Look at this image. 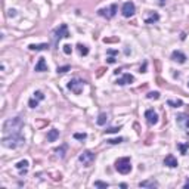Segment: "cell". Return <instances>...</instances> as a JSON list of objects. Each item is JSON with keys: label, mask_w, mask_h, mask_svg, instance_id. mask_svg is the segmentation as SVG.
Returning <instances> with one entry per match:
<instances>
[{"label": "cell", "mask_w": 189, "mask_h": 189, "mask_svg": "<svg viewBox=\"0 0 189 189\" xmlns=\"http://www.w3.org/2000/svg\"><path fill=\"white\" fill-rule=\"evenodd\" d=\"M24 127V121L21 117H14V118H8L3 123V133L8 135H21V130Z\"/></svg>", "instance_id": "cell-1"}, {"label": "cell", "mask_w": 189, "mask_h": 189, "mask_svg": "<svg viewBox=\"0 0 189 189\" xmlns=\"http://www.w3.org/2000/svg\"><path fill=\"white\" fill-rule=\"evenodd\" d=\"M25 142V139L22 135H5L3 139H2V143H3V146H6V148H18L19 145H22Z\"/></svg>", "instance_id": "cell-2"}, {"label": "cell", "mask_w": 189, "mask_h": 189, "mask_svg": "<svg viewBox=\"0 0 189 189\" xmlns=\"http://www.w3.org/2000/svg\"><path fill=\"white\" fill-rule=\"evenodd\" d=\"M115 169L121 174H127L132 172V160L129 157H123L115 161Z\"/></svg>", "instance_id": "cell-3"}, {"label": "cell", "mask_w": 189, "mask_h": 189, "mask_svg": "<svg viewBox=\"0 0 189 189\" xmlns=\"http://www.w3.org/2000/svg\"><path fill=\"white\" fill-rule=\"evenodd\" d=\"M83 86H84V81L83 80H78V78H72L69 80L68 84H67V89L71 90L74 95H80L83 92Z\"/></svg>", "instance_id": "cell-4"}, {"label": "cell", "mask_w": 189, "mask_h": 189, "mask_svg": "<svg viewBox=\"0 0 189 189\" xmlns=\"http://www.w3.org/2000/svg\"><path fill=\"white\" fill-rule=\"evenodd\" d=\"M115 14H117V5H115V3H112L109 8H101V9H98V15L106 18V19L114 18Z\"/></svg>", "instance_id": "cell-5"}, {"label": "cell", "mask_w": 189, "mask_h": 189, "mask_svg": "<svg viewBox=\"0 0 189 189\" xmlns=\"http://www.w3.org/2000/svg\"><path fill=\"white\" fill-rule=\"evenodd\" d=\"M95 158H96V155L93 154L92 151H84L83 154H80L78 161H80L84 167H90V166L95 163Z\"/></svg>", "instance_id": "cell-6"}, {"label": "cell", "mask_w": 189, "mask_h": 189, "mask_svg": "<svg viewBox=\"0 0 189 189\" xmlns=\"http://www.w3.org/2000/svg\"><path fill=\"white\" fill-rule=\"evenodd\" d=\"M135 12H136V8H135V3L132 2H126L121 8V14L124 18H132L135 15Z\"/></svg>", "instance_id": "cell-7"}, {"label": "cell", "mask_w": 189, "mask_h": 189, "mask_svg": "<svg viewBox=\"0 0 189 189\" xmlns=\"http://www.w3.org/2000/svg\"><path fill=\"white\" fill-rule=\"evenodd\" d=\"M53 34H55V38L56 40H61V38H68L69 37V33H68V27H67V24H61L55 31H53Z\"/></svg>", "instance_id": "cell-8"}, {"label": "cell", "mask_w": 189, "mask_h": 189, "mask_svg": "<svg viewBox=\"0 0 189 189\" xmlns=\"http://www.w3.org/2000/svg\"><path fill=\"white\" fill-rule=\"evenodd\" d=\"M145 118L148 121V124L154 126V124L158 123V114L155 112L154 109H146V111H145Z\"/></svg>", "instance_id": "cell-9"}, {"label": "cell", "mask_w": 189, "mask_h": 189, "mask_svg": "<svg viewBox=\"0 0 189 189\" xmlns=\"http://www.w3.org/2000/svg\"><path fill=\"white\" fill-rule=\"evenodd\" d=\"M28 166H30L28 160H21V161H18L17 164H15V167L19 170V174H21V176L27 174V172H28Z\"/></svg>", "instance_id": "cell-10"}, {"label": "cell", "mask_w": 189, "mask_h": 189, "mask_svg": "<svg viewBox=\"0 0 189 189\" xmlns=\"http://www.w3.org/2000/svg\"><path fill=\"white\" fill-rule=\"evenodd\" d=\"M172 59L174 62H179V64H185L186 62V55L180 50H174L172 53Z\"/></svg>", "instance_id": "cell-11"}, {"label": "cell", "mask_w": 189, "mask_h": 189, "mask_svg": "<svg viewBox=\"0 0 189 189\" xmlns=\"http://www.w3.org/2000/svg\"><path fill=\"white\" fill-rule=\"evenodd\" d=\"M164 166L166 167H170V169H174V167H177L179 166V163H177V158L174 157V155H167L166 158H164Z\"/></svg>", "instance_id": "cell-12"}, {"label": "cell", "mask_w": 189, "mask_h": 189, "mask_svg": "<svg viewBox=\"0 0 189 189\" xmlns=\"http://www.w3.org/2000/svg\"><path fill=\"white\" fill-rule=\"evenodd\" d=\"M135 81V77L132 75V74H124L121 78L117 80V84H120V86H124V84H132Z\"/></svg>", "instance_id": "cell-13"}, {"label": "cell", "mask_w": 189, "mask_h": 189, "mask_svg": "<svg viewBox=\"0 0 189 189\" xmlns=\"http://www.w3.org/2000/svg\"><path fill=\"white\" fill-rule=\"evenodd\" d=\"M34 69L37 71V72H44V71H47L49 67H47V64H46V59H44V58H40L38 62L35 64Z\"/></svg>", "instance_id": "cell-14"}, {"label": "cell", "mask_w": 189, "mask_h": 189, "mask_svg": "<svg viewBox=\"0 0 189 189\" xmlns=\"http://www.w3.org/2000/svg\"><path fill=\"white\" fill-rule=\"evenodd\" d=\"M139 188H158V182H155L154 179L152 180H143V182H139L138 185Z\"/></svg>", "instance_id": "cell-15"}, {"label": "cell", "mask_w": 189, "mask_h": 189, "mask_svg": "<svg viewBox=\"0 0 189 189\" xmlns=\"http://www.w3.org/2000/svg\"><path fill=\"white\" fill-rule=\"evenodd\" d=\"M28 49L33 52H38V50H46V49H49V44H46V43H41V44H30L28 46Z\"/></svg>", "instance_id": "cell-16"}, {"label": "cell", "mask_w": 189, "mask_h": 189, "mask_svg": "<svg viewBox=\"0 0 189 189\" xmlns=\"http://www.w3.org/2000/svg\"><path fill=\"white\" fill-rule=\"evenodd\" d=\"M58 138H59V130L52 129V130L47 132V142H55Z\"/></svg>", "instance_id": "cell-17"}, {"label": "cell", "mask_w": 189, "mask_h": 189, "mask_svg": "<svg viewBox=\"0 0 189 189\" xmlns=\"http://www.w3.org/2000/svg\"><path fill=\"white\" fill-rule=\"evenodd\" d=\"M160 21V15L157 12H151L149 17L145 19V24H154V22H158Z\"/></svg>", "instance_id": "cell-18"}, {"label": "cell", "mask_w": 189, "mask_h": 189, "mask_svg": "<svg viewBox=\"0 0 189 189\" xmlns=\"http://www.w3.org/2000/svg\"><path fill=\"white\" fill-rule=\"evenodd\" d=\"M77 49H78V53H80L81 56H87V55H89V47H87L86 44L78 43V44H77Z\"/></svg>", "instance_id": "cell-19"}, {"label": "cell", "mask_w": 189, "mask_h": 189, "mask_svg": "<svg viewBox=\"0 0 189 189\" xmlns=\"http://www.w3.org/2000/svg\"><path fill=\"white\" fill-rule=\"evenodd\" d=\"M177 123L189 129V117H186V115H179V117H177Z\"/></svg>", "instance_id": "cell-20"}, {"label": "cell", "mask_w": 189, "mask_h": 189, "mask_svg": "<svg viewBox=\"0 0 189 189\" xmlns=\"http://www.w3.org/2000/svg\"><path fill=\"white\" fill-rule=\"evenodd\" d=\"M167 105L172 106V108H180V106L183 105V102H182L180 99H177V101H172V99H169V101H167Z\"/></svg>", "instance_id": "cell-21"}, {"label": "cell", "mask_w": 189, "mask_h": 189, "mask_svg": "<svg viewBox=\"0 0 189 189\" xmlns=\"http://www.w3.org/2000/svg\"><path fill=\"white\" fill-rule=\"evenodd\" d=\"M106 120H108V115H106L105 112H101L99 117H98V120H96V123H98L99 126H103V124L106 123Z\"/></svg>", "instance_id": "cell-22"}, {"label": "cell", "mask_w": 189, "mask_h": 189, "mask_svg": "<svg viewBox=\"0 0 189 189\" xmlns=\"http://www.w3.org/2000/svg\"><path fill=\"white\" fill-rule=\"evenodd\" d=\"M33 98H34L35 101H38V102H40V101H43V99H44V93H43V92H40V90H35L34 93H33Z\"/></svg>", "instance_id": "cell-23"}, {"label": "cell", "mask_w": 189, "mask_h": 189, "mask_svg": "<svg viewBox=\"0 0 189 189\" xmlns=\"http://www.w3.org/2000/svg\"><path fill=\"white\" fill-rule=\"evenodd\" d=\"M179 149H180V154L182 155H186V151L189 149V143H179Z\"/></svg>", "instance_id": "cell-24"}, {"label": "cell", "mask_w": 189, "mask_h": 189, "mask_svg": "<svg viewBox=\"0 0 189 189\" xmlns=\"http://www.w3.org/2000/svg\"><path fill=\"white\" fill-rule=\"evenodd\" d=\"M71 67L69 65H64V67H58V74H65V72H68Z\"/></svg>", "instance_id": "cell-25"}, {"label": "cell", "mask_w": 189, "mask_h": 189, "mask_svg": "<svg viewBox=\"0 0 189 189\" xmlns=\"http://www.w3.org/2000/svg\"><path fill=\"white\" fill-rule=\"evenodd\" d=\"M146 98H148V99H160V93H158V92H149V93L146 95Z\"/></svg>", "instance_id": "cell-26"}, {"label": "cell", "mask_w": 189, "mask_h": 189, "mask_svg": "<svg viewBox=\"0 0 189 189\" xmlns=\"http://www.w3.org/2000/svg\"><path fill=\"white\" fill-rule=\"evenodd\" d=\"M86 133H74V139H77V140H86Z\"/></svg>", "instance_id": "cell-27"}, {"label": "cell", "mask_w": 189, "mask_h": 189, "mask_svg": "<svg viewBox=\"0 0 189 189\" xmlns=\"http://www.w3.org/2000/svg\"><path fill=\"white\" fill-rule=\"evenodd\" d=\"M121 127L120 126H118V127H111V129H106V130H105V133H106V135H109V133H118V130H120Z\"/></svg>", "instance_id": "cell-28"}, {"label": "cell", "mask_w": 189, "mask_h": 189, "mask_svg": "<svg viewBox=\"0 0 189 189\" xmlns=\"http://www.w3.org/2000/svg\"><path fill=\"white\" fill-rule=\"evenodd\" d=\"M62 47H64V53H65V55H71V52H72L71 44H64Z\"/></svg>", "instance_id": "cell-29"}, {"label": "cell", "mask_w": 189, "mask_h": 189, "mask_svg": "<svg viewBox=\"0 0 189 189\" xmlns=\"http://www.w3.org/2000/svg\"><path fill=\"white\" fill-rule=\"evenodd\" d=\"M95 186H96V188H108V183L98 180V182H95Z\"/></svg>", "instance_id": "cell-30"}, {"label": "cell", "mask_w": 189, "mask_h": 189, "mask_svg": "<svg viewBox=\"0 0 189 189\" xmlns=\"http://www.w3.org/2000/svg\"><path fill=\"white\" fill-rule=\"evenodd\" d=\"M123 142V138H117V139H109L108 140V143H111V145H115V143H121Z\"/></svg>", "instance_id": "cell-31"}, {"label": "cell", "mask_w": 189, "mask_h": 189, "mask_svg": "<svg viewBox=\"0 0 189 189\" xmlns=\"http://www.w3.org/2000/svg\"><path fill=\"white\" fill-rule=\"evenodd\" d=\"M64 151H65V146H62L61 149H56V152H58V155H61V157H64Z\"/></svg>", "instance_id": "cell-32"}, {"label": "cell", "mask_w": 189, "mask_h": 189, "mask_svg": "<svg viewBox=\"0 0 189 189\" xmlns=\"http://www.w3.org/2000/svg\"><path fill=\"white\" fill-rule=\"evenodd\" d=\"M106 62H108V64H115L117 61H115V58H108V59H106Z\"/></svg>", "instance_id": "cell-33"}, {"label": "cell", "mask_w": 189, "mask_h": 189, "mask_svg": "<svg viewBox=\"0 0 189 189\" xmlns=\"http://www.w3.org/2000/svg\"><path fill=\"white\" fill-rule=\"evenodd\" d=\"M118 53V50H114V49H109L108 50V55H117Z\"/></svg>", "instance_id": "cell-34"}, {"label": "cell", "mask_w": 189, "mask_h": 189, "mask_svg": "<svg viewBox=\"0 0 189 189\" xmlns=\"http://www.w3.org/2000/svg\"><path fill=\"white\" fill-rule=\"evenodd\" d=\"M15 15H17V11H14V9L9 11V17H15Z\"/></svg>", "instance_id": "cell-35"}, {"label": "cell", "mask_w": 189, "mask_h": 189, "mask_svg": "<svg viewBox=\"0 0 189 189\" xmlns=\"http://www.w3.org/2000/svg\"><path fill=\"white\" fill-rule=\"evenodd\" d=\"M183 188H185V189H189V180L186 182V183H185V185H183Z\"/></svg>", "instance_id": "cell-36"}, {"label": "cell", "mask_w": 189, "mask_h": 189, "mask_svg": "<svg viewBox=\"0 0 189 189\" xmlns=\"http://www.w3.org/2000/svg\"><path fill=\"white\" fill-rule=\"evenodd\" d=\"M164 3H166V0H160V5H161V6H164Z\"/></svg>", "instance_id": "cell-37"}, {"label": "cell", "mask_w": 189, "mask_h": 189, "mask_svg": "<svg viewBox=\"0 0 189 189\" xmlns=\"http://www.w3.org/2000/svg\"><path fill=\"white\" fill-rule=\"evenodd\" d=\"M188 86H189V83H188Z\"/></svg>", "instance_id": "cell-38"}]
</instances>
